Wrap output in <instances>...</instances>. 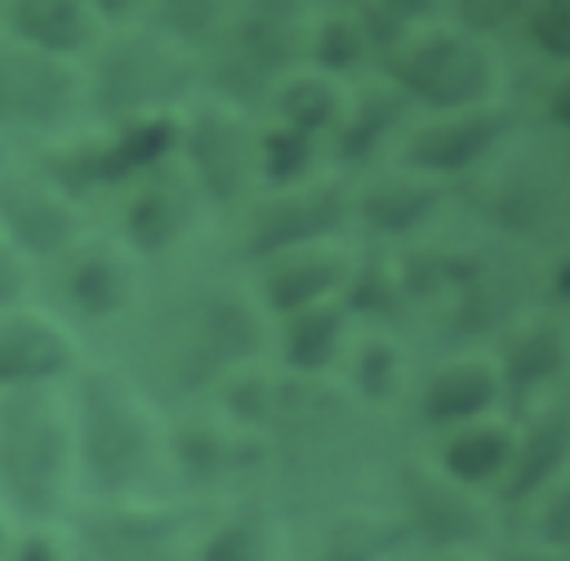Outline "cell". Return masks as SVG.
I'll return each instance as SVG.
<instances>
[{"instance_id":"4316f807","label":"cell","mask_w":570,"mask_h":561,"mask_svg":"<svg viewBox=\"0 0 570 561\" xmlns=\"http://www.w3.org/2000/svg\"><path fill=\"white\" fill-rule=\"evenodd\" d=\"M13 561H80V557H76L71 539H62L49 525H40V530H27L13 543Z\"/></svg>"},{"instance_id":"9c48e42d","label":"cell","mask_w":570,"mask_h":561,"mask_svg":"<svg viewBox=\"0 0 570 561\" xmlns=\"http://www.w3.org/2000/svg\"><path fill=\"white\" fill-rule=\"evenodd\" d=\"M0 36L36 53H49L58 62H76L80 53L98 49L102 18L94 13V4H76V0H18L0 9Z\"/></svg>"},{"instance_id":"f546056e","label":"cell","mask_w":570,"mask_h":561,"mask_svg":"<svg viewBox=\"0 0 570 561\" xmlns=\"http://www.w3.org/2000/svg\"><path fill=\"white\" fill-rule=\"evenodd\" d=\"M396 356L387 352V347H370L365 352V361H361V370H356V378H361V387L370 392V396H383L387 392V383L396 378V365H392Z\"/></svg>"},{"instance_id":"8992f818","label":"cell","mask_w":570,"mask_h":561,"mask_svg":"<svg viewBox=\"0 0 570 561\" xmlns=\"http://www.w3.org/2000/svg\"><path fill=\"white\" fill-rule=\"evenodd\" d=\"M183 516L165 508L94 503L76 516L71 548L80 561H174Z\"/></svg>"},{"instance_id":"e0dca14e","label":"cell","mask_w":570,"mask_h":561,"mask_svg":"<svg viewBox=\"0 0 570 561\" xmlns=\"http://www.w3.org/2000/svg\"><path fill=\"white\" fill-rule=\"evenodd\" d=\"M334 214H338V200H334V196L294 200V205H285V209H276V214L263 218V227H258V236H254V249H258V254H267V249H289L294 240L325 232V227L334 223Z\"/></svg>"},{"instance_id":"5bb4252c","label":"cell","mask_w":570,"mask_h":561,"mask_svg":"<svg viewBox=\"0 0 570 561\" xmlns=\"http://www.w3.org/2000/svg\"><path fill=\"white\" fill-rule=\"evenodd\" d=\"M169 147H178V125H174L169 116H142V120L120 125V134L107 142L116 183H125L129 174L156 169V165L169 156Z\"/></svg>"},{"instance_id":"9a60e30c","label":"cell","mask_w":570,"mask_h":561,"mask_svg":"<svg viewBox=\"0 0 570 561\" xmlns=\"http://www.w3.org/2000/svg\"><path fill=\"white\" fill-rule=\"evenodd\" d=\"M566 454H570V410H552L548 419H539V427L530 432L525 450L517 454V476H512V490L508 494L521 499L534 485H543L561 468Z\"/></svg>"},{"instance_id":"ffe728a7","label":"cell","mask_w":570,"mask_h":561,"mask_svg":"<svg viewBox=\"0 0 570 561\" xmlns=\"http://www.w3.org/2000/svg\"><path fill=\"white\" fill-rule=\"evenodd\" d=\"M334 276H338L334 263H289L285 272L272 276V289H267V294H272V307L294 312V307L312 303L321 289H330Z\"/></svg>"},{"instance_id":"5b68a950","label":"cell","mask_w":570,"mask_h":561,"mask_svg":"<svg viewBox=\"0 0 570 561\" xmlns=\"http://www.w3.org/2000/svg\"><path fill=\"white\" fill-rule=\"evenodd\" d=\"M0 236L27 267L53 263L80 245V209L36 165H9L0 169Z\"/></svg>"},{"instance_id":"484cf974","label":"cell","mask_w":570,"mask_h":561,"mask_svg":"<svg viewBox=\"0 0 570 561\" xmlns=\"http://www.w3.org/2000/svg\"><path fill=\"white\" fill-rule=\"evenodd\" d=\"M530 36L543 53L552 58H570V4L566 0H552L543 9L530 13Z\"/></svg>"},{"instance_id":"4fadbf2b","label":"cell","mask_w":570,"mask_h":561,"mask_svg":"<svg viewBox=\"0 0 570 561\" xmlns=\"http://www.w3.org/2000/svg\"><path fill=\"white\" fill-rule=\"evenodd\" d=\"M183 218H187V209H183V200L174 196V187H160V183H156V187H142V191L129 200L125 236H129L134 249L160 254V249H169V245L178 240Z\"/></svg>"},{"instance_id":"d590c367","label":"cell","mask_w":570,"mask_h":561,"mask_svg":"<svg viewBox=\"0 0 570 561\" xmlns=\"http://www.w3.org/2000/svg\"><path fill=\"white\" fill-rule=\"evenodd\" d=\"M9 543V525H4V512H0V548Z\"/></svg>"},{"instance_id":"603a6c76","label":"cell","mask_w":570,"mask_h":561,"mask_svg":"<svg viewBox=\"0 0 570 561\" xmlns=\"http://www.w3.org/2000/svg\"><path fill=\"white\" fill-rule=\"evenodd\" d=\"M428 205H432V191L396 183V187H387V191H379V196L370 200V218H374L379 227H392V232H401V227L419 223V218L428 214Z\"/></svg>"},{"instance_id":"1f68e13d","label":"cell","mask_w":570,"mask_h":561,"mask_svg":"<svg viewBox=\"0 0 570 561\" xmlns=\"http://www.w3.org/2000/svg\"><path fill=\"white\" fill-rule=\"evenodd\" d=\"M552 111H557L561 125H570V80L557 85V94H552Z\"/></svg>"},{"instance_id":"e575fe53","label":"cell","mask_w":570,"mask_h":561,"mask_svg":"<svg viewBox=\"0 0 570 561\" xmlns=\"http://www.w3.org/2000/svg\"><path fill=\"white\" fill-rule=\"evenodd\" d=\"M512 561H561V557H534V552H525V557H512Z\"/></svg>"},{"instance_id":"7a4b0ae2","label":"cell","mask_w":570,"mask_h":561,"mask_svg":"<svg viewBox=\"0 0 570 561\" xmlns=\"http://www.w3.org/2000/svg\"><path fill=\"white\" fill-rule=\"evenodd\" d=\"M71 396V441H76V472L102 499L120 503L134 494L156 463V432L142 414L138 396L111 370H76Z\"/></svg>"},{"instance_id":"d4e9b609","label":"cell","mask_w":570,"mask_h":561,"mask_svg":"<svg viewBox=\"0 0 570 561\" xmlns=\"http://www.w3.org/2000/svg\"><path fill=\"white\" fill-rule=\"evenodd\" d=\"M200 561H263V539L249 521H236V525H223L205 548H200Z\"/></svg>"},{"instance_id":"cb8c5ba5","label":"cell","mask_w":570,"mask_h":561,"mask_svg":"<svg viewBox=\"0 0 570 561\" xmlns=\"http://www.w3.org/2000/svg\"><path fill=\"white\" fill-rule=\"evenodd\" d=\"M307 160H312V134H298V129H281V134H272L267 147H263V169H267L272 183L294 178Z\"/></svg>"},{"instance_id":"2e32d148","label":"cell","mask_w":570,"mask_h":561,"mask_svg":"<svg viewBox=\"0 0 570 561\" xmlns=\"http://www.w3.org/2000/svg\"><path fill=\"white\" fill-rule=\"evenodd\" d=\"M490 396H494V374L485 365H454V370L432 378L423 410L432 419H468V414L485 410Z\"/></svg>"},{"instance_id":"8fae6325","label":"cell","mask_w":570,"mask_h":561,"mask_svg":"<svg viewBox=\"0 0 570 561\" xmlns=\"http://www.w3.org/2000/svg\"><path fill=\"white\" fill-rule=\"evenodd\" d=\"M187 156H191V169L200 178V187L218 200H232L245 183V134L223 120V116H200L191 129H187Z\"/></svg>"},{"instance_id":"277c9868","label":"cell","mask_w":570,"mask_h":561,"mask_svg":"<svg viewBox=\"0 0 570 561\" xmlns=\"http://www.w3.org/2000/svg\"><path fill=\"white\" fill-rule=\"evenodd\" d=\"M85 107V76L76 62L36 53L0 36V129L4 134H58Z\"/></svg>"},{"instance_id":"f1b7e54d","label":"cell","mask_w":570,"mask_h":561,"mask_svg":"<svg viewBox=\"0 0 570 561\" xmlns=\"http://www.w3.org/2000/svg\"><path fill=\"white\" fill-rule=\"evenodd\" d=\"M321 62H330V67H347L356 53H361V36H356V27H347V22H334L325 36H321Z\"/></svg>"},{"instance_id":"d6a6232c","label":"cell","mask_w":570,"mask_h":561,"mask_svg":"<svg viewBox=\"0 0 570 561\" xmlns=\"http://www.w3.org/2000/svg\"><path fill=\"white\" fill-rule=\"evenodd\" d=\"M557 289H561V294H566V298H570V263H566V267H561V276H557Z\"/></svg>"},{"instance_id":"3957f363","label":"cell","mask_w":570,"mask_h":561,"mask_svg":"<svg viewBox=\"0 0 570 561\" xmlns=\"http://www.w3.org/2000/svg\"><path fill=\"white\" fill-rule=\"evenodd\" d=\"M183 85L187 71L165 36H116L98 45L94 71L85 76V107L129 125L142 116H160V107L178 98Z\"/></svg>"},{"instance_id":"52a82bcc","label":"cell","mask_w":570,"mask_h":561,"mask_svg":"<svg viewBox=\"0 0 570 561\" xmlns=\"http://www.w3.org/2000/svg\"><path fill=\"white\" fill-rule=\"evenodd\" d=\"M80 370V347L62 321L45 312H0V392L49 387Z\"/></svg>"},{"instance_id":"d6986e66","label":"cell","mask_w":570,"mask_h":561,"mask_svg":"<svg viewBox=\"0 0 570 561\" xmlns=\"http://www.w3.org/2000/svg\"><path fill=\"white\" fill-rule=\"evenodd\" d=\"M561 356H566L561 334H557V329H534V334L521 338V343L512 347V356H508V378H512V387H534V383H543L548 374H557Z\"/></svg>"},{"instance_id":"83f0119b","label":"cell","mask_w":570,"mask_h":561,"mask_svg":"<svg viewBox=\"0 0 570 561\" xmlns=\"http://www.w3.org/2000/svg\"><path fill=\"white\" fill-rule=\"evenodd\" d=\"M27 280H31V267L18 258V249L0 236V312H13L27 294Z\"/></svg>"},{"instance_id":"ba28073f","label":"cell","mask_w":570,"mask_h":561,"mask_svg":"<svg viewBox=\"0 0 570 561\" xmlns=\"http://www.w3.org/2000/svg\"><path fill=\"white\" fill-rule=\"evenodd\" d=\"M401 85L432 107H468L490 89V58L459 36H436L401 58Z\"/></svg>"},{"instance_id":"6da1fadb","label":"cell","mask_w":570,"mask_h":561,"mask_svg":"<svg viewBox=\"0 0 570 561\" xmlns=\"http://www.w3.org/2000/svg\"><path fill=\"white\" fill-rule=\"evenodd\" d=\"M76 481L71 414L49 387L0 392V508L27 530L62 516Z\"/></svg>"},{"instance_id":"ac0fdd59","label":"cell","mask_w":570,"mask_h":561,"mask_svg":"<svg viewBox=\"0 0 570 561\" xmlns=\"http://www.w3.org/2000/svg\"><path fill=\"white\" fill-rule=\"evenodd\" d=\"M508 436L499 427H472L445 445V468L463 481H485L508 463Z\"/></svg>"},{"instance_id":"4dcf8cb0","label":"cell","mask_w":570,"mask_h":561,"mask_svg":"<svg viewBox=\"0 0 570 561\" xmlns=\"http://www.w3.org/2000/svg\"><path fill=\"white\" fill-rule=\"evenodd\" d=\"M543 530H548V539L552 543H561V548H570V490L548 508V521H543Z\"/></svg>"},{"instance_id":"44dd1931","label":"cell","mask_w":570,"mask_h":561,"mask_svg":"<svg viewBox=\"0 0 570 561\" xmlns=\"http://www.w3.org/2000/svg\"><path fill=\"white\" fill-rule=\"evenodd\" d=\"M334 338H338V316L334 312H312L298 325H289V361L312 370V365H321L330 356Z\"/></svg>"},{"instance_id":"7402d4cb","label":"cell","mask_w":570,"mask_h":561,"mask_svg":"<svg viewBox=\"0 0 570 561\" xmlns=\"http://www.w3.org/2000/svg\"><path fill=\"white\" fill-rule=\"evenodd\" d=\"M281 107H285V116H289V125H294L298 134H312V129H321V125L330 120L334 94H330L321 80H294V85L281 94Z\"/></svg>"},{"instance_id":"7c38bea8","label":"cell","mask_w":570,"mask_h":561,"mask_svg":"<svg viewBox=\"0 0 570 561\" xmlns=\"http://www.w3.org/2000/svg\"><path fill=\"white\" fill-rule=\"evenodd\" d=\"M499 134H503V116H463V120H450V125L419 134V142L410 147V160L423 169H463Z\"/></svg>"},{"instance_id":"836d02e7","label":"cell","mask_w":570,"mask_h":561,"mask_svg":"<svg viewBox=\"0 0 570 561\" xmlns=\"http://www.w3.org/2000/svg\"><path fill=\"white\" fill-rule=\"evenodd\" d=\"M334 561H365V552L356 548V552H334Z\"/></svg>"},{"instance_id":"30bf717a","label":"cell","mask_w":570,"mask_h":561,"mask_svg":"<svg viewBox=\"0 0 570 561\" xmlns=\"http://www.w3.org/2000/svg\"><path fill=\"white\" fill-rule=\"evenodd\" d=\"M62 294L85 321H111L134 298V272L111 245H76L67 254Z\"/></svg>"}]
</instances>
